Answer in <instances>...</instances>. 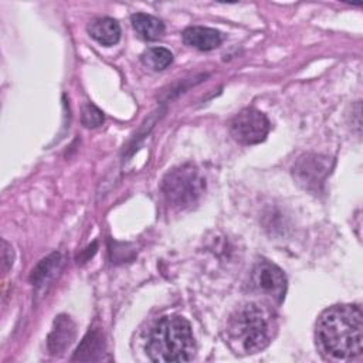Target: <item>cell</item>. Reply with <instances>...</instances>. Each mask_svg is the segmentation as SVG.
Returning <instances> with one entry per match:
<instances>
[{
  "mask_svg": "<svg viewBox=\"0 0 363 363\" xmlns=\"http://www.w3.org/2000/svg\"><path fill=\"white\" fill-rule=\"evenodd\" d=\"M204 190V179L193 164H182L166 173L162 182L164 201L177 210L193 206Z\"/></svg>",
  "mask_w": 363,
  "mask_h": 363,
  "instance_id": "4",
  "label": "cell"
},
{
  "mask_svg": "<svg viewBox=\"0 0 363 363\" xmlns=\"http://www.w3.org/2000/svg\"><path fill=\"white\" fill-rule=\"evenodd\" d=\"M89 35L102 45H113L121 38V27L111 17H99L88 24Z\"/></svg>",
  "mask_w": 363,
  "mask_h": 363,
  "instance_id": "11",
  "label": "cell"
},
{
  "mask_svg": "<svg viewBox=\"0 0 363 363\" xmlns=\"http://www.w3.org/2000/svg\"><path fill=\"white\" fill-rule=\"evenodd\" d=\"M330 172V162L320 155H306L294 166V176L306 189H318Z\"/></svg>",
  "mask_w": 363,
  "mask_h": 363,
  "instance_id": "7",
  "label": "cell"
},
{
  "mask_svg": "<svg viewBox=\"0 0 363 363\" xmlns=\"http://www.w3.org/2000/svg\"><path fill=\"white\" fill-rule=\"evenodd\" d=\"M61 264V255L58 252H54L45 258H43L37 267L33 269L31 274V282L35 285L44 284L48 278H51L57 271Z\"/></svg>",
  "mask_w": 363,
  "mask_h": 363,
  "instance_id": "14",
  "label": "cell"
},
{
  "mask_svg": "<svg viewBox=\"0 0 363 363\" xmlns=\"http://www.w3.org/2000/svg\"><path fill=\"white\" fill-rule=\"evenodd\" d=\"M316 345L333 360H352L363 349V313L357 305H335L316 322Z\"/></svg>",
  "mask_w": 363,
  "mask_h": 363,
  "instance_id": "1",
  "label": "cell"
},
{
  "mask_svg": "<svg viewBox=\"0 0 363 363\" xmlns=\"http://www.w3.org/2000/svg\"><path fill=\"white\" fill-rule=\"evenodd\" d=\"M105 350V339L101 329H91L84 339L81 340L79 346L77 347L72 362H94L99 360Z\"/></svg>",
  "mask_w": 363,
  "mask_h": 363,
  "instance_id": "10",
  "label": "cell"
},
{
  "mask_svg": "<svg viewBox=\"0 0 363 363\" xmlns=\"http://www.w3.org/2000/svg\"><path fill=\"white\" fill-rule=\"evenodd\" d=\"M146 353L152 362L182 363L196 354V342L190 323L182 316L162 318L150 332Z\"/></svg>",
  "mask_w": 363,
  "mask_h": 363,
  "instance_id": "3",
  "label": "cell"
},
{
  "mask_svg": "<svg viewBox=\"0 0 363 363\" xmlns=\"http://www.w3.org/2000/svg\"><path fill=\"white\" fill-rule=\"evenodd\" d=\"M140 58H142L143 65L153 69V71H162V69L167 68L173 61L172 52L167 48H163V47L147 48L142 54Z\"/></svg>",
  "mask_w": 363,
  "mask_h": 363,
  "instance_id": "13",
  "label": "cell"
},
{
  "mask_svg": "<svg viewBox=\"0 0 363 363\" xmlns=\"http://www.w3.org/2000/svg\"><path fill=\"white\" fill-rule=\"evenodd\" d=\"M183 41L200 51H210L221 44V34L214 28L194 26L183 31Z\"/></svg>",
  "mask_w": 363,
  "mask_h": 363,
  "instance_id": "9",
  "label": "cell"
},
{
  "mask_svg": "<svg viewBox=\"0 0 363 363\" xmlns=\"http://www.w3.org/2000/svg\"><path fill=\"white\" fill-rule=\"evenodd\" d=\"M130 21H132V26H133L135 31L143 40L153 41V40H157L159 37H162L163 33H164L163 23L159 18H156L150 14L136 13V14L132 16Z\"/></svg>",
  "mask_w": 363,
  "mask_h": 363,
  "instance_id": "12",
  "label": "cell"
},
{
  "mask_svg": "<svg viewBox=\"0 0 363 363\" xmlns=\"http://www.w3.org/2000/svg\"><path fill=\"white\" fill-rule=\"evenodd\" d=\"M1 245H3V250H1V259H3V271L6 272L11 264H13V251H11V247L3 240L1 241Z\"/></svg>",
  "mask_w": 363,
  "mask_h": 363,
  "instance_id": "16",
  "label": "cell"
},
{
  "mask_svg": "<svg viewBox=\"0 0 363 363\" xmlns=\"http://www.w3.org/2000/svg\"><path fill=\"white\" fill-rule=\"evenodd\" d=\"M75 323L67 315H58L47 337V347L52 356L62 354L75 340Z\"/></svg>",
  "mask_w": 363,
  "mask_h": 363,
  "instance_id": "8",
  "label": "cell"
},
{
  "mask_svg": "<svg viewBox=\"0 0 363 363\" xmlns=\"http://www.w3.org/2000/svg\"><path fill=\"white\" fill-rule=\"evenodd\" d=\"M251 285L255 292L274 301L281 302L286 292V278L279 267L261 259L251 272Z\"/></svg>",
  "mask_w": 363,
  "mask_h": 363,
  "instance_id": "6",
  "label": "cell"
},
{
  "mask_svg": "<svg viewBox=\"0 0 363 363\" xmlns=\"http://www.w3.org/2000/svg\"><path fill=\"white\" fill-rule=\"evenodd\" d=\"M81 122L86 128H96L104 122V113L92 104H85L81 111Z\"/></svg>",
  "mask_w": 363,
  "mask_h": 363,
  "instance_id": "15",
  "label": "cell"
},
{
  "mask_svg": "<svg viewBox=\"0 0 363 363\" xmlns=\"http://www.w3.org/2000/svg\"><path fill=\"white\" fill-rule=\"evenodd\" d=\"M274 318L258 303L240 305L228 316L225 339L237 354H254L265 349L274 336Z\"/></svg>",
  "mask_w": 363,
  "mask_h": 363,
  "instance_id": "2",
  "label": "cell"
},
{
  "mask_svg": "<svg viewBox=\"0 0 363 363\" xmlns=\"http://www.w3.org/2000/svg\"><path fill=\"white\" fill-rule=\"evenodd\" d=\"M269 126L271 125L265 113L254 108H245L233 118L230 132L238 143L255 145L267 138Z\"/></svg>",
  "mask_w": 363,
  "mask_h": 363,
  "instance_id": "5",
  "label": "cell"
}]
</instances>
